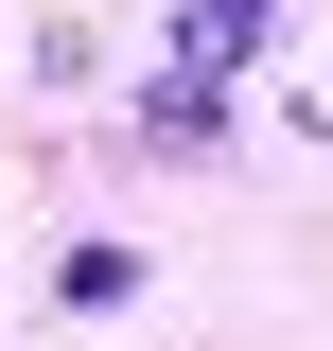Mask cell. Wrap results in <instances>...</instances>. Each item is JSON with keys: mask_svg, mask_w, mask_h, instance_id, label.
I'll return each instance as SVG.
<instances>
[{"mask_svg": "<svg viewBox=\"0 0 333 351\" xmlns=\"http://www.w3.org/2000/svg\"><path fill=\"white\" fill-rule=\"evenodd\" d=\"M281 36V0H175V71L158 88H193V106H228V71Z\"/></svg>", "mask_w": 333, "mask_h": 351, "instance_id": "6da1fadb", "label": "cell"}, {"mask_svg": "<svg viewBox=\"0 0 333 351\" xmlns=\"http://www.w3.org/2000/svg\"><path fill=\"white\" fill-rule=\"evenodd\" d=\"M53 299H71V316H123V299H140V246H106V228H88V246L53 263Z\"/></svg>", "mask_w": 333, "mask_h": 351, "instance_id": "7a4b0ae2", "label": "cell"}]
</instances>
